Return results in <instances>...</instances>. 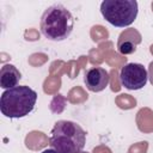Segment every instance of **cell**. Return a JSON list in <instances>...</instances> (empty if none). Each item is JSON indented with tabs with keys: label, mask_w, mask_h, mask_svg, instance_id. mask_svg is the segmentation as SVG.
<instances>
[{
	"label": "cell",
	"mask_w": 153,
	"mask_h": 153,
	"mask_svg": "<svg viewBox=\"0 0 153 153\" xmlns=\"http://www.w3.org/2000/svg\"><path fill=\"white\" fill-rule=\"evenodd\" d=\"M39 27L47 39L61 42L67 39L72 33L74 18L71 11L62 4H53L43 12Z\"/></svg>",
	"instance_id": "cell-1"
},
{
	"label": "cell",
	"mask_w": 153,
	"mask_h": 153,
	"mask_svg": "<svg viewBox=\"0 0 153 153\" xmlns=\"http://www.w3.org/2000/svg\"><path fill=\"white\" fill-rule=\"evenodd\" d=\"M85 143L86 131L80 124L73 121L60 120L54 124L50 131L49 145L60 153H80Z\"/></svg>",
	"instance_id": "cell-2"
},
{
	"label": "cell",
	"mask_w": 153,
	"mask_h": 153,
	"mask_svg": "<svg viewBox=\"0 0 153 153\" xmlns=\"http://www.w3.org/2000/svg\"><path fill=\"white\" fill-rule=\"evenodd\" d=\"M37 96V92L26 85L5 90L0 97L1 114L8 118L25 117L35 109Z\"/></svg>",
	"instance_id": "cell-3"
},
{
	"label": "cell",
	"mask_w": 153,
	"mask_h": 153,
	"mask_svg": "<svg viewBox=\"0 0 153 153\" xmlns=\"http://www.w3.org/2000/svg\"><path fill=\"white\" fill-rule=\"evenodd\" d=\"M139 5L136 0H104L100 4L103 18L116 27H126L137 17Z\"/></svg>",
	"instance_id": "cell-4"
},
{
	"label": "cell",
	"mask_w": 153,
	"mask_h": 153,
	"mask_svg": "<svg viewBox=\"0 0 153 153\" xmlns=\"http://www.w3.org/2000/svg\"><path fill=\"white\" fill-rule=\"evenodd\" d=\"M148 73L143 65L130 62L124 65L120 72V82L127 90H140L146 86Z\"/></svg>",
	"instance_id": "cell-5"
},
{
	"label": "cell",
	"mask_w": 153,
	"mask_h": 153,
	"mask_svg": "<svg viewBox=\"0 0 153 153\" xmlns=\"http://www.w3.org/2000/svg\"><path fill=\"white\" fill-rule=\"evenodd\" d=\"M110 76L103 67H92L84 74V82L91 92H100L109 85Z\"/></svg>",
	"instance_id": "cell-6"
},
{
	"label": "cell",
	"mask_w": 153,
	"mask_h": 153,
	"mask_svg": "<svg viewBox=\"0 0 153 153\" xmlns=\"http://www.w3.org/2000/svg\"><path fill=\"white\" fill-rule=\"evenodd\" d=\"M22 79V74L19 69L11 65L6 63L0 69V87L4 90H8L12 87L18 86L19 81Z\"/></svg>",
	"instance_id": "cell-7"
},
{
	"label": "cell",
	"mask_w": 153,
	"mask_h": 153,
	"mask_svg": "<svg viewBox=\"0 0 153 153\" xmlns=\"http://www.w3.org/2000/svg\"><path fill=\"white\" fill-rule=\"evenodd\" d=\"M118 51L123 55H127V54H131L135 51V45L131 43V42H124V43H120L118 45Z\"/></svg>",
	"instance_id": "cell-8"
},
{
	"label": "cell",
	"mask_w": 153,
	"mask_h": 153,
	"mask_svg": "<svg viewBox=\"0 0 153 153\" xmlns=\"http://www.w3.org/2000/svg\"><path fill=\"white\" fill-rule=\"evenodd\" d=\"M41 153H60V152H57V151H55V149H53V148H48V149L42 151Z\"/></svg>",
	"instance_id": "cell-9"
}]
</instances>
